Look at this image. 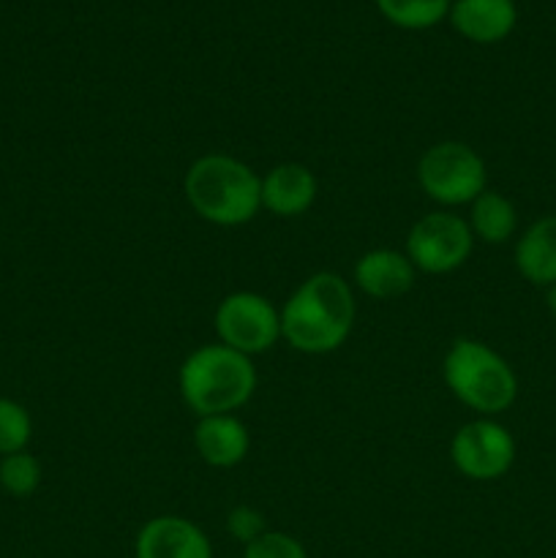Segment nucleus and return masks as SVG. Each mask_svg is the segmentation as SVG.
I'll return each mask as SVG.
<instances>
[{"instance_id":"f257e3e1","label":"nucleus","mask_w":556,"mask_h":558,"mask_svg":"<svg viewBox=\"0 0 556 558\" xmlns=\"http://www.w3.org/2000/svg\"><path fill=\"white\" fill-rule=\"evenodd\" d=\"M354 325L352 287L336 272L305 278L281 308V338L303 354H330Z\"/></svg>"},{"instance_id":"f03ea898","label":"nucleus","mask_w":556,"mask_h":558,"mask_svg":"<svg viewBox=\"0 0 556 558\" xmlns=\"http://www.w3.org/2000/svg\"><path fill=\"white\" fill-rule=\"evenodd\" d=\"M183 191L191 210L216 227H243L262 210V178L227 153L196 158L185 172Z\"/></svg>"},{"instance_id":"7ed1b4c3","label":"nucleus","mask_w":556,"mask_h":558,"mask_svg":"<svg viewBox=\"0 0 556 558\" xmlns=\"http://www.w3.org/2000/svg\"><path fill=\"white\" fill-rule=\"evenodd\" d=\"M178 385L185 407L196 417L234 414L254 396L256 368L245 354L223 343H207L183 360Z\"/></svg>"},{"instance_id":"20e7f679","label":"nucleus","mask_w":556,"mask_h":558,"mask_svg":"<svg viewBox=\"0 0 556 558\" xmlns=\"http://www.w3.org/2000/svg\"><path fill=\"white\" fill-rule=\"evenodd\" d=\"M442 376L447 390L483 417L505 412L518 398V376L510 363L474 338H461L447 349Z\"/></svg>"},{"instance_id":"39448f33","label":"nucleus","mask_w":556,"mask_h":558,"mask_svg":"<svg viewBox=\"0 0 556 558\" xmlns=\"http://www.w3.org/2000/svg\"><path fill=\"white\" fill-rule=\"evenodd\" d=\"M485 161L463 142L431 145L418 161V183L425 196L445 207L472 205L485 191Z\"/></svg>"},{"instance_id":"423d86ee","label":"nucleus","mask_w":556,"mask_h":558,"mask_svg":"<svg viewBox=\"0 0 556 558\" xmlns=\"http://www.w3.org/2000/svg\"><path fill=\"white\" fill-rule=\"evenodd\" d=\"M474 234L467 218L450 210H436L414 221L409 229L407 251L414 270L428 276H445L458 270L472 256Z\"/></svg>"},{"instance_id":"0eeeda50","label":"nucleus","mask_w":556,"mask_h":558,"mask_svg":"<svg viewBox=\"0 0 556 558\" xmlns=\"http://www.w3.org/2000/svg\"><path fill=\"white\" fill-rule=\"evenodd\" d=\"M218 343L254 357L270 352L281 338V311L256 292H232L216 308Z\"/></svg>"},{"instance_id":"6e6552de","label":"nucleus","mask_w":556,"mask_h":558,"mask_svg":"<svg viewBox=\"0 0 556 558\" xmlns=\"http://www.w3.org/2000/svg\"><path fill=\"white\" fill-rule=\"evenodd\" d=\"M452 466L474 483H494L516 463V439L491 417L461 425L450 441Z\"/></svg>"},{"instance_id":"1a4fd4ad","label":"nucleus","mask_w":556,"mask_h":558,"mask_svg":"<svg viewBox=\"0 0 556 558\" xmlns=\"http://www.w3.org/2000/svg\"><path fill=\"white\" fill-rule=\"evenodd\" d=\"M136 558H213V545L196 523L180 515H158L136 534Z\"/></svg>"},{"instance_id":"9d476101","label":"nucleus","mask_w":556,"mask_h":558,"mask_svg":"<svg viewBox=\"0 0 556 558\" xmlns=\"http://www.w3.org/2000/svg\"><path fill=\"white\" fill-rule=\"evenodd\" d=\"M450 25L472 44H499L516 31V0H452Z\"/></svg>"},{"instance_id":"9b49d317","label":"nucleus","mask_w":556,"mask_h":558,"mask_svg":"<svg viewBox=\"0 0 556 558\" xmlns=\"http://www.w3.org/2000/svg\"><path fill=\"white\" fill-rule=\"evenodd\" d=\"M316 174L303 163H278L262 178V210L278 218H298L316 202Z\"/></svg>"},{"instance_id":"f8f14e48","label":"nucleus","mask_w":556,"mask_h":558,"mask_svg":"<svg viewBox=\"0 0 556 558\" xmlns=\"http://www.w3.org/2000/svg\"><path fill=\"white\" fill-rule=\"evenodd\" d=\"M414 272L418 270L401 251L374 248L354 265V283L374 300H396L414 287Z\"/></svg>"},{"instance_id":"ddd939ff","label":"nucleus","mask_w":556,"mask_h":558,"mask_svg":"<svg viewBox=\"0 0 556 558\" xmlns=\"http://www.w3.org/2000/svg\"><path fill=\"white\" fill-rule=\"evenodd\" d=\"M196 456L213 469H232L249 456V428L234 414H213L200 417L194 428Z\"/></svg>"},{"instance_id":"4468645a","label":"nucleus","mask_w":556,"mask_h":558,"mask_svg":"<svg viewBox=\"0 0 556 558\" xmlns=\"http://www.w3.org/2000/svg\"><path fill=\"white\" fill-rule=\"evenodd\" d=\"M516 267L534 287L556 283V216H543L518 238Z\"/></svg>"},{"instance_id":"2eb2a0df","label":"nucleus","mask_w":556,"mask_h":558,"mask_svg":"<svg viewBox=\"0 0 556 558\" xmlns=\"http://www.w3.org/2000/svg\"><path fill=\"white\" fill-rule=\"evenodd\" d=\"M469 229L474 240H483L488 245H501L516 234L518 213L507 196L485 189L478 199L469 205Z\"/></svg>"},{"instance_id":"dca6fc26","label":"nucleus","mask_w":556,"mask_h":558,"mask_svg":"<svg viewBox=\"0 0 556 558\" xmlns=\"http://www.w3.org/2000/svg\"><path fill=\"white\" fill-rule=\"evenodd\" d=\"M452 0H376V9L401 31H428L450 14Z\"/></svg>"},{"instance_id":"f3484780","label":"nucleus","mask_w":556,"mask_h":558,"mask_svg":"<svg viewBox=\"0 0 556 558\" xmlns=\"http://www.w3.org/2000/svg\"><path fill=\"white\" fill-rule=\"evenodd\" d=\"M38 485H41V463L31 452L22 450L0 461V488L5 494L22 499V496L36 494Z\"/></svg>"},{"instance_id":"a211bd4d","label":"nucleus","mask_w":556,"mask_h":558,"mask_svg":"<svg viewBox=\"0 0 556 558\" xmlns=\"http://www.w3.org/2000/svg\"><path fill=\"white\" fill-rule=\"evenodd\" d=\"M31 434L33 423L27 409L11 398H0V456L5 458L25 450Z\"/></svg>"},{"instance_id":"6ab92c4d","label":"nucleus","mask_w":556,"mask_h":558,"mask_svg":"<svg viewBox=\"0 0 556 558\" xmlns=\"http://www.w3.org/2000/svg\"><path fill=\"white\" fill-rule=\"evenodd\" d=\"M243 558H309L303 543L294 539L292 534L283 532H265L245 545Z\"/></svg>"},{"instance_id":"aec40b11","label":"nucleus","mask_w":556,"mask_h":558,"mask_svg":"<svg viewBox=\"0 0 556 558\" xmlns=\"http://www.w3.org/2000/svg\"><path fill=\"white\" fill-rule=\"evenodd\" d=\"M227 529L232 537H238L240 543H245V545H249L251 539L259 537V534L267 532L262 515L256 510H251V507H238V510L229 512Z\"/></svg>"},{"instance_id":"412c9836","label":"nucleus","mask_w":556,"mask_h":558,"mask_svg":"<svg viewBox=\"0 0 556 558\" xmlns=\"http://www.w3.org/2000/svg\"><path fill=\"white\" fill-rule=\"evenodd\" d=\"M545 303H548L551 314L556 316V283H554V287H548V294H545Z\"/></svg>"}]
</instances>
